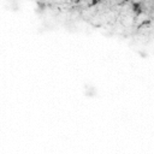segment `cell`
<instances>
[{
    "label": "cell",
    "mask_w": 154,
    "mask_h": 154,
    "mask_svg": "<svg viewBox=\"0 0 154 154\" xmlns=\"http://www.w3.org/2000/svg\"><path fill=\"white\" fill-rule=\"evenodd\" d=\"M131 9H133V12H134L136 16H140V15L143 13L142 5H141V3H139V1H134V3H133V6H131Z\"/></svg>",
    "instance_id": "1"
},
{
    "label": "cell",
    "mask_w": 154,
    "mask_h": 154,
    "mask_svg": "<svg viewBox=\"0 0 154 154\" xmlns=\"http://www.w3.org/2000/svg\"><path fill=\"white\" fill-rule=\"evenodd\" d=\"M149 23H151V21H149V19H146V21H143V22H142V23L140 24V26H139V27H137V29H142L143 27H146V26H148V24H149Z\"/></svg>",
    "instance_id": "2"
},
{
    "label": "cell",
    "mask_w": 154,
    "mask_h": 154,
    "mask_svg": "<svg viewBox=\"0 0 154 154\" xmlns=\"http://www.w3.org/2000/svg\"><path fill=\"white\" fill-rule=\"evenodd\" d=\"M37 6L40 7V10H45V7H46V5H45V4H42L41 1H37Z\"/></svg>",
    "instance_id": "3"
},
{
    "label": "cell",
    "mask_w": 154,
    "mask_h": 154,
    "mask_svg": "<svg viewBox=\"0 0 154 154\" xmlns=\"http://www.w3.org/2000/svg\"><path fill=\"white\" fill-rule=\"evenodd\" d=\"M101 1L100 0H92V3H90V6H96L98 4H100Z\"/></svg>",
    "instance_id": "4"
},
{
    "label": "cell",
    "mask_w": 154,
    "mask_h": 154,
    "mask_svg": "<svg viewBox=\"0 0 154 154\" xmlns=\"http://www.w3.org/2000/svg\"><path fill=\"white\" fill-rule=\"evenodd\" d=\"M71 1L74 3V4H79L81 1H83V0H71Z\"/></svg>",
    "instance_id": "5"
},
{
    "label": "cell",
    "mask_w": 154,
    "mask_h": 154,
    "mask_svg": "<svg viewBox=\"0 0 154 154\" xmlns=\"http://www.w3.org/2000/svg\"><path fill=\"white\" fill-rule=\"evenodd\" d=\"M129 1H130V0H123V1H122V5H124V4L129 3Z\"/></svg>",
    "instance_id": "6"
},
{
    "label": "cell",
    "mask_w": 154,
    "mask_h": 154,
    "mask_svg": "<svg viewBox=\"0 0 154 154\" xmlns=\"http://www.w3.org/2000/svg\"><path fill=\"white\" fill-rule=\"evenodd\" d=\"M100 1H102V0H100Z\"/></svg>",
    "instance_id": "7"
}]
</instances>
